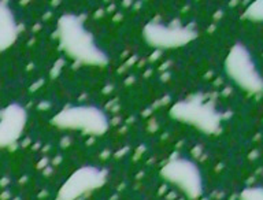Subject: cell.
<instances>
[{
    "label": "cell",
    "mask_w": 263,
    "mask_h": 200,
    "mask_svg": "<svg viewBox=\"0 0 263 200\" xmlns=\"http://www.w3.org/2000/svg\"><path fill=\"white\" fill-rule=\"evenodd\" d=\"M57 36L59 47L66 57L86 66L104 67L108 65L110 57L95 40L93 34L74 14H63L58 20Z\"/></svg>",
    "instance_id": "1"
},
{
    "label": "cell",
    "mask_w": 263,
    "mask_h": 200,
    "mask_svg": "<svg viewBox=\"0 0 263 200\" xmlns=\"http://www.w3.org/2000/svg\"><path fill=\"white\" fill-rule=\"evenodd\" d=\"M168 115L177 122L195 128L207 136L215 135L221 128V113L215 103L204 99L203 95H192L184 100H178L170 107Z\"/></svg>",
    "instance_id": "2"
},
{
    "label": "cell",
    "mask_w": 263,
    "mask_h": 200,
    "mask_svg": "<svg viewBox=\"0 0 263 200\" xmlns=\"http://www.w3.org/2000/svg\"><path fill=\"white\" fill-rule=\"evenodd\" d=\"M226 77L246 94L263 95V76L255 63L254 55L242 43H234L223 62Z\"/></svg>",
    "instance_id": "3"
},
{
    "label": "cell",
    "mask_w": 263,
    "mask_h": 200,
    "mask_svg": "<svg viewBox=\"0 0 263 200\" xmlns=\"http://www.w3.org/2000/svg\"><path fill=\"white\" fill-rule=\"evenodd\" d=\"M51 125L61 131L81 132L89 136H103L110 129L106 111L92 104L62 108L51 118Z\"/></svg>",
    "instance_id": "4"
},
{
    "label": "cell",
    "mask_w": 263,
    "mask_h": 200,
    "mask_svg": "<svg viewBox=\"0 0 263 200\" xmlns=\"http://www.w3.org/2000/svg\"><path fill=\"white\" fill-rule=\"evenodd\" d=\"M160 178L177 188L186 199L197 200L204 193L200 168L193 160L176 158L164 163L159 170Z\"/></svg>",
    "instance_id": "5"
},
{
    "label": "cell",
    "mask_w": 263,
    "mask_h": 200,
    "mask_svg": "<svg viewBox=\"0 0 263 200\" xmlns=\"http://www.w3.org/2000/svg\"><path fill=\"white\" fill-rule=\"evenodd\" d=\"M197 37V33L186 26H172L158 21H149L144 25L143 39L149 47L158 49H174L189 44Z\"/></svg>",
    "instance_id": "6"
},
{
    "label": "cell",
    "mask_w": 263,
    "mask_h": 200,
    "mask_svg": "<svg viewBox=\"0 0 263 200\" xmlns=\"http://www.w3.org/2000/svg\"><path fill=\"white\" fill-rule=\"evenodd\" d=\"M108 173L96 166H82L71 173L61 185L55 200H77L86 193L102 188L107 183Z\"/></svg>",
    "instance_id": "7"
},
{
    "label": "cell",
    "mask_w": 263,
    "mask_h": 200,
    "mask_svg": "<svg viewBox=\"0 0 263 200\" xmlns=\"http://www.w3.org/2000/svg\"><path fill=\"white\" fill-rule=\"evenodd\" d=\"M28 123V111L18 103H10L0 113V147L7 148L18 141Z\"/></svg>",
    "instance_id": "8"
},
{
    "label": "cell",
    "mask_w": 263,
    "mask_h": 200,
    "mask_svg": "<svg viewBox=\"0 0 263 200\" xmlns=\"http://www.w3.org/2000/svg\"><path fill=\"white\" fill-rule=\"evenodd\" d=\"M18 36V28H16L14 12L8 8L6 3L0 6V48L2 51L6 49L15 43Z\"/></svg>",
    "instance_id": "9"
},
{
    "label": "cell",
    "mask_w": 263,
    "mask_h": 200,
    "mask_svg": "<svg viewBox=\"0 0 263 200\" xmlns=\"http://www.w3.org/2000/svg\"><path fill=\"white\" fill-rule=\"evenodd\" d=\"M244 18L251 22H263V0L251 3L244 11Z\"/></svg>",
    "instance_id": "10"
},
{
    "label": "cell",
    "mask_w": 263,
    "mask_h": 200,
    "mask_svg": "<svg viewBox=\"0 0 263 200\" xmlns=\"http://www.w3.org/2000/svg\"><path fill=\"white\" fill-rule=\"evenodd\" d=\"M238 200H263V187L260 185L246 187L238 193Z\"/></svg>",
    "instance_id": "11"
}]
</instances>
